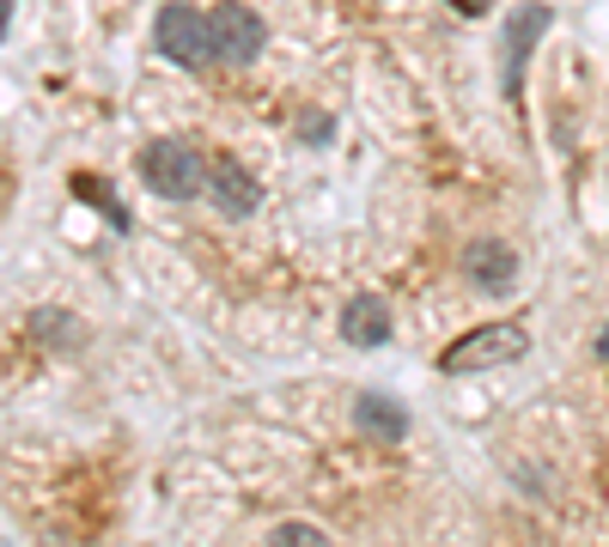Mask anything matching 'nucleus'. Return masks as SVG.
Here are the masks:
<instances>
[{"mask_svg":"<svg viewBox=\"0 0 609 547\" xmlns=\"http://www.w3.org/2000/svg\"><path fill=\"white\" fill-rule=\"evenodd\" d=\"M140 182L165 201H196V195H207V152H196L189 140H147Z\"/></svg>","mask_w":609,"mask_h":547,"instance_id":"f257e3e1","label":"nucleus"},{"mask_svg":"<svg viewBox=\"0 0 609 547\" xmlns=\"http://www.w3.org/2000/svg\"><path fill=\"white\" fill-rule=\"evenodd\" d=\"M153 43H159V56L171 61V68H207V61H214V19L196 12L189 0H171V7H159V19H153Z\"/></svg>","mask_w":609,"mask_h":547,"instance_id":"f03ea898","label":"nucleus"},{"mask_svg":"<svg viewBox=\"0 0 609 547\" xmlns=\"http://www.w3.org/2000/svg\"><path fill=\"white\" fill-rule=\"evenodd\" d=\"M530 347V329L524 322H488V329H470L458 347H451L445 359H439V371L445 377H470V371H488V365H512L524 359Z\"/></svg>","mask_w":609,"mask_h":547,"instance_id":"7ed1b4c3","label":"nucleus"},{"mask_svg":"<svg viewBox=\"0 0 609 547\" xmlns=\"http://www.w3.org/2000/svg\"><path fill=\"white\" fill-rule=\"evenodd\" d=\"M207 19H214V61H226V68H251V61L268 49L263 12L238 7V0H232V7H214Z\"/></svg>","mask_w":609,"mask_h":547,"instance_id":"20e7f679","label":"nucleus"},{"mask_svg":"<svg viewBox=\"0 0 609 547\" xmlns=\"http://www.w3.org/2000/svg\"><path fill=\"white\" fill-rule=\"evenodd\" d=\"M207 201H214L226 219H251L256 201H263V189H256V177L244 171L238 159L214 152V159H207Z\"/></svg>","mask_w":609,"mask_h":547,"instance_id":"39448f33","label":"nucleus"},{"mask_svg":"<svg viewBox=\"0 0 609 547\" xmlns=\"http://www.w3.org/2000/svg\"><path fill=\"white\" fill-rule=\"evenodd\" d=\"M554 24V12L542 7V0H530V7H518L507 19V98L524 91V61H530V43H537L542 31Z\"/></svg>","mask_w":609,"mask_h":547,"instance_id":"423d86ee","label":"nucleus"},{"mask_svg":"<svg viewBox=\"0 0 609 547\" xmlns=\"http://www.w3.org/2000/svg\"><path fill=\"white\" fill-rule=\"evenodd\" d=\"M391 329H396L391 298L360 292V298H347V305H342V341L347 347H384V341H391Z\"/></svg>","mask_w":609,"mask_h":547,"instance_id":"0eeeda50","label":"nucleus"},{"mask_svg":"<svg viewBox=\"0 0 609 547\" xmlns=\"http://www.w3.org/2000/svg\"><path fill=\"white\" fill-rule=\"evenodd\" d=\"M463 280L482 286V292H512L518 286V256L494 238H475L470 250H463Z\"/></svg>","mask_w":609,"mask_h":547,"instance_id":"6e6552de","label":"nucleus"},{"mask_svg":"<svg viewBox=\"0 0 609 547\" xmlns=\"http://www.w3.org/2000/svg\"><path fill=\"white\" fill-rule=\"evenodd\" d=\"M354 432L372 438V445H396V438H409V408L366 389V396H354Z\"/></svg>","mask_w":609,"mask_h":547,"instance_id":"1a4fd4ad","label":"nucleus"},{"mask_svg":"<svg viewBox=\"0 0 609 547\" xmlns=\"http://www.w3.org/2000/svg\"><path fill=\"white\" fill-rule=\"evenodd\" d=\"M31 335L43 347H56V354H80L86 347V322L68 317V310H31Z\"/></svg>","mask_w":609,"mask_h":547,"instance_id":"9d476101","label":"nucleus"},{"mask_svg":"<svg viewBox=\"0 0 609 547\" xmlns=\"http://www.w3.org/2000/svg\"><path fill=\"white\" fill-rule=\"evenodd\" d=\"M73 189H80V195H86V201H92V207H98V213H104V219H110V226H116V231H128V213H122V207H116V195H110V182H92V177H73Z\"/></svg>","mask_w":609,"mask_h":547,"instance_id":"9b49d317","label":"nucleus"},{"mask_svg":"<svg viewBox=\"0 0 609 547\" xmlns=\"http://www.w3.org/2000/svg\"><path fill=\"white\" fill-rule=\"evenodd\" d=\"M293 135H299V140H305V147H330V135H335V122H330V116H323V110H305V116H299V122H293Z\"/></svg>","mask_w":609,"mask_h":547,"instance_id":"f8f14e48","label":"nucleus"},{"mask_svg":"<svg viewBox=\"0 0 609 547\" xmlns=\"http://www.w3.org/2000/svg\"><path fill=\"white\" fill-rule=\"evenodd\" d=\"M275 541H330V536H323L317 524H281V529H275Z\"/></svg>","mask_w":609,"mask_h":547,"instance_id":"ddd939ff","label":"nucleus"},{"mask_svg":"<svg viewBox=\"0 0 609 547\" xmlns=\"http://www.w3.org/2000/svg\"><path fill=\"white\" fill-rule=\"evenodd\" d=\"M451 7H458V12H463V19H482V12H488V7H494V0H451Z\"/></svg>","mask_w":609,"mask_h":547,"instance_id":"4468645a","label":"nucleus"},{"mask_svg":"<svg viewBox=\"0 0 609 547\" xmlns=\"http://www.w3.org/2000/svg\"><path fill=\"white\" fill-rule=\"evenodd\" d=\"M7 24H12V0H0V37H7Z\"/></svg>","mask_w":609,"mask_h":547,"instance_id":"2eb2a0df","label":"nucleus"},{"mask_svg":"<svg viewBox=\"0 0 609 547\" xmlns=\"http://www.w3.org/2000/svg\"><path fill=\"white\" fill-rule=\"evenodd\" d=\"M598 354H603V359H609V329H603V335H598Z\"/></svg>","mask_w":609,"mask_h":547,"instance_id":"dca6fc26","label":"nucleus"}]
</instances>
